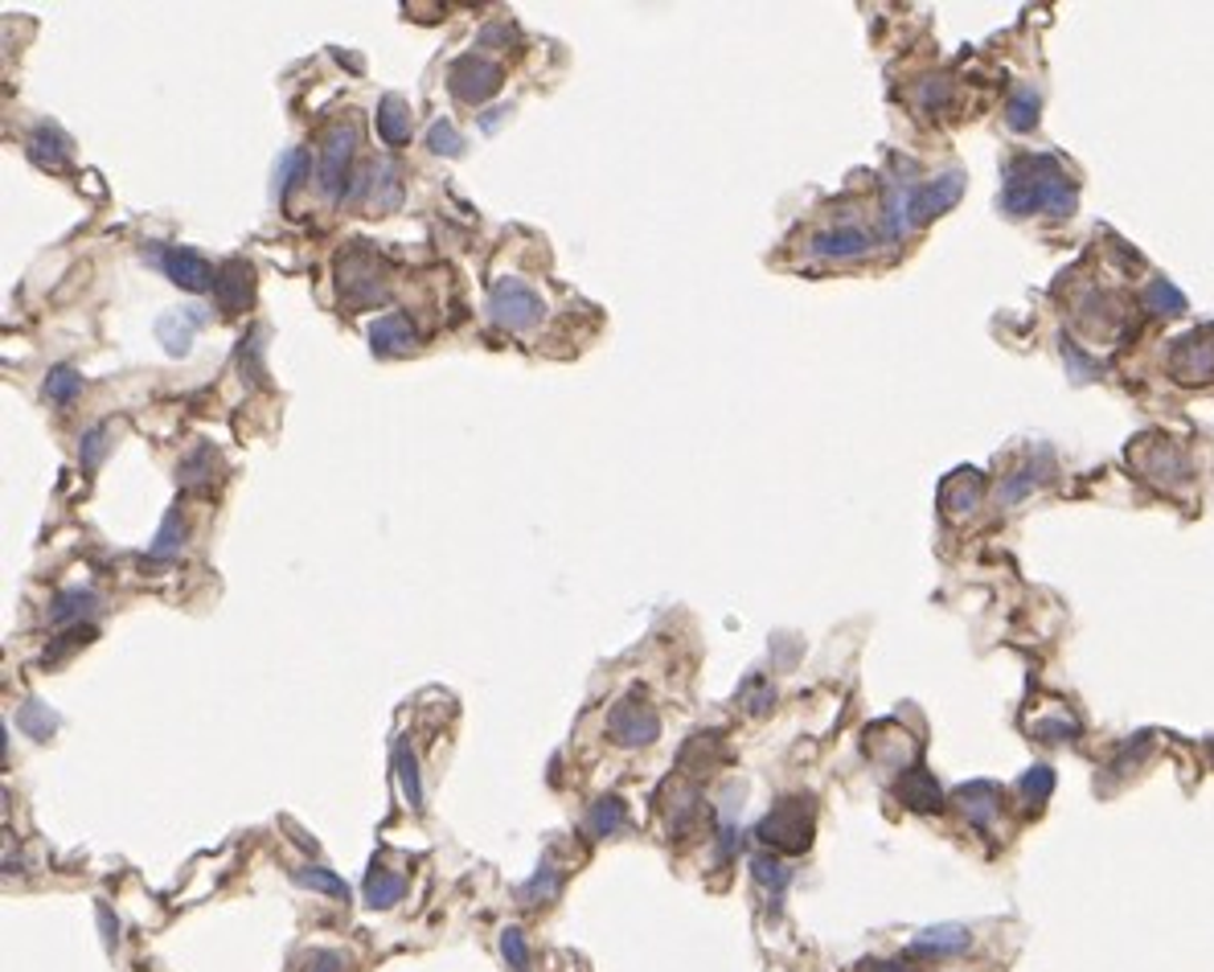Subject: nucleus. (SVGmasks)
Listing matches in <instances>:
<instances>
[{"mask_svg": "<svg viewBox=\"0 0 1214 972\" xmlns=\"http://www.w3.org/2000/svg\"><path fill=\"white\" fill-rule=\"evenodd\" d=\"M1075 202H1080L1075 176L1066 173L1054 156H1022V161L1010 164V181H1005V193H1001V210L1005 214L1066 217L1075 214Z\"/></svg>", "mask_w": 1214, "mask_h": 972, "instance_id": "obj_1", "label": "nucleus"}, {"mask_svg": "<svg viewBox=\"0 0 1214 972\" xmlns=\"http://www.w3.org/2000/svg\"><path fill=\"white\" fill-rule=\"evenodd\" d=\"M862 972H911L907 960H866Z\"/></svg>", "mask_w": 1214, "mask_h": 972, "instance_id": "obj_49", "label": "nucleus"}, {"mask_svg": "<svg viewBox=\"0 0 1214 972\" xmlns=\"http://www.w3.org/2000/svg\"><path fill=\"white\" fill-rule=\"evenodd\" d=\"M312 161H308V152L304 149H287L284 156H280V164H275V198L280 202H287V193L296 190L300 181L308 176Z\"/></svg>", "mask_w": 1214, "mask_h": 972, "instance_id": "obj_31", "label": "nucleus"}, {"mask_svg": "<svg viewBox=\"0 0 1214 972\" xmlns=\"http://www.w3.org/2000/svg\"><path fill=\"white\" fill-rule=\"evenodd\" d=\"M739 702L747 706V715H768L771 702H776V689H771V681L763 674H751L747 681H742Z\"/></svg>", "mask_w": 1214, "mask_h": 972, "instance_id": "obj_39", "label": "nucleus"}, {"mask_svg": "<svg viewBox=\"0 0 1214 972\" xmlns=\"http://www.w3.org/2000/svg\"><path fill=\"white\" fill-rule=\"evenodd\" d=\"M99 608V595L87 591V587H70V591H58L54 604H50V624L58 628H79L87 616H95Z\"/></svg>", "mask_w": 1214, "mask_h": 972, "instance_id": "obj_20", "label": "nucleus"}, {"mask_svg": "<svg viewBox=\"0 0 1214 972\" xmlns=\"http://www.w3.org/2000/svg\"><path fill=\"white\" fill-rule=\"evenodd\" d=\"M1075 735H1080V727H1075L1071 718H1046L1039 727L1042 743H1066V739H1075Z\"/></svg>", "mask_w": 1214, "mask_h": 972, "instance_id": "obj_44", "label": "nucleus"}, {"mask_svg": "<svg viewBox=\"0 0 1214 972\" xmlns=\"http://www.w3.org/2000/svg\"><path fill=\"white\" fill-rule=\"evenodd\" d=\"M698 812H702V792H698L694 783H674V800L665 804V824H669V833H674V838L689 833V829L698 824Z\"/></svg>", "mask_w": 1214, "mask_h": 972, "instance_id": "obj_21", "label": "nucleus"}, {"mask_svg": "<svg viewBox=\"0 0 1214 972\" xmlns=\"http://www.w3.org/2000/svg\"><path fill=\"white\" fill-rule=\"evenodd\" d=\"M198 324H205V312L202 308L164 312L161 321H156V337L164 341V350L173 353V357H185V353H190V341H193V328H198Z\"/></svg>", "mask_w": 1214, "mask_h": 972, "instance_id": "obj_18", "label": "nucleus"}, {"mask_svg": "<svg viewBox=\"0 0 1214 972\" xmlns=\"http://www.w3.org/2000/svg\"><path fill=\"white\" fill-rule=\"evenodd\" d=\"M415 345H418V337L403 312H386L382 321L370 324V350L378 353V357H403V353H411Z\"/></svg>", "mask_w": 1214, "mask_h": 972, "instance_id": "obj_15", "label": "nucleus"}, {"mask_svg": "<svg viewBox=\"0 0 1214 972\" xmlns=\"http://www.w3.org/2000/svg\"><path fill=\"white\" fill-rule=\"evenodd\" d=\"M353 149H357V123L353 120H337L324 135V152H321V193L328 202H337L341 185L350 181V164H353Z\"/></svg>", "mask_w": 1214, "mask_h": 972, "instance_id": "obj_7", "label": "nucleus"}, {"mask_svg": "<svg viewBox=\"0 0 1214 972\" xmlns=\"http://www.w3.org/2000/svg\"><path fill=\"white\" fill-rule=\"evenodd\" d=\"M542 312H546V304H542V296L526 284V280L505 275V280H497L493 292H488V316H493L500 328H509V333H526V328H534V324L542 321Z\"/></svg>", "mask_w": 1214, "mask_h": 972, "instance_id": "obj_5", "label": "nucleus"}, {"mask_svg": "<svg viewBox=\"0 0 1214 972\" xmlns=\"http://www.w3.org/2000/svg\"><path fill=\"white\" fill-rule=\"evenodd\" d=\"M1046 468H1051V459L1039 456L1034 464H1030V468L1005 476V480H1001V488H998V500H1001V505H1013V500H1022L1025 493H1030V488H1039L1042 480H1046V476H1042Z\"/></svg>", "mask_w": 1214, "mask_h": 972, "instance_id": "obj_32", "label": "nucleus"}, {"mask_svg": "<svg viewBox=\"0 0 1214 972\" xmlns=\"http://www.w3.org/2000/svg\"><path fill=\"white\" fill-rule=\"evenodd\" d=\"M239 369H243L251 382L263 378V333L243 337V345H239Z\"/></svg>", "mask_w": 1214, "mask_h": 972, "instance_id": "obj_43", "label": "nucleus"}, {"mask_svg": "<svg viewBox=\"0 0 1214 972\" xmlns=\"http://www.w3.org/2000/svg\"><path fill=\"white\" fill-rule=\"evenodd\" d=\"M940 500H944V509L952 517H969L977 505H981V480L972 473H960L952 476L944 485V493H940Z\"/></svg>", "mask_w": 1214, "mask_h": 972, "instance_id": "obj_24", "label": "nucleus"}, {"mask_svg": "<svg viewBox=\"0 0 1214 972\" xmlns=\"http://www.w3.org/2000/svg\"><path fill=\"white\" fill-rule=\"evenodd\" d=\"M558 891H563V874H558V865L546 858V862L534 870V878L522 887V899H526V903H554Z\"/></svg>", "mask_w": 1214, "mask_h": 972, "instance_id": "obj_33", "label": "nucleus"}, {"mask_svg": "<svg viewBox=\"0 0 1214 972\" xmlns=\"http://www.w3.org/2000/svg\"><path fill=\"white\" fill-rule=\"evenodd\" d=\"M365 202H370V210H378V214H394V210L403 205V176H398V169H394L391 161H378L370 169V193H365Z\"/></svg>", "mask_w": 1214, "mask_h": 972, "instance_id": "obj_19", "label": "nucleus"}, {"mask_svg": "<svg viewBox=\"0 0 1214 972\" xmlns=\"http://www.w3.org/2000/svg\"><path fill=\"white\" fill-rule=\"evenodd\" d=\"M969 948H972L969 928H960V923H935V928H923V932L911 940L907 952L919 960H948V956L969 952Z\"/></svg>", "mask_w": 1214, "mask_h": 972, "instance_id": "obj_12", "label": "nucleus"}, {"mask_svg": "<svg viewBox=\"0 0 1214 972\" xmlns=\"http://www.w3.org/2000/svg\"><path fill=\"white\" fill-rule=\"evenodd\" d=\"M1145 308L1157 312V316H1177V312H1186V296L1170 280H1153L1145 292Z\"/></svg>", "mask_w": 1214, "mask_h": 972, "instance_id": "obj_36", "label": "nucleus"}, {"mask_svg": "<svg viewBox=\"0 0 1214 972\" xmlns=\"http://www.w3.org/2000/svg\"><path fill=\"white\" fill-rule=\"evenodd\" d=\"M17 727L26 730L29 739L45 743V739L58 730V715L45 702H38V698H26V702L17 706Z\"/></svg>", "mask_w": 1214, "mask_h": 972, "instance_id": "obj_27", "label": "nucleus"}, {"mask_svg": "<svg viewBox=\"0 0 1214 972\" xmlns=\"http://www.w3.org/2000/svg\"><path fill=\"white\" fill-rule=\"evenodd\" d=\"M95 915H99V928H103V944L115 948V944H120V923L111 919V907H108V903H99V907H95Z\"/></svg>", "mask_w": 1214, "mask_h": 972, "instance_id": "obj_48", "label": "nucleus"}, {"mask_svg": "<svg viewBox=\"0 0 1214 972\" xmlns=\"http://www.w3.org/2000/svg\"><path fill=\"white\" fill-rule=\"evenodd\" d=\"M500 956L509 960V969H513V972H529V948H526V935L517 932V928H505V932H500Z\"/></svg>", "mask_w": 1214, "mask_h": 972, "instance_id": "obj_42", "label": "nucleus"}, {"mask_svg": "<svg viewBox=\"0 0 1214 972\" xmlns=\"http://www.w3.org/2000/svg\"><path fill=\"white\" fill-rule=\"evenodd\" d=\"M29 161L38 164V169H50V173H62L70 164V140L62 132H58L54 123H41V128H33V135H29Z\"/></svg>", "mask_w": 1214, "mask_h": 972, "instance_id": "obj_17", "label": "nucleus"}, {"mask_svg": "<svg viewBox=\"0 0 1214 972\" xmlns=\"http://www.w3.org/2000/svg\"><path fill=\"white\" fill-rule=\"evenodd\" d=\"M751 878H756L771 899H780V894L788 891V882H792V870H788L776 853H756V858H751Z\"/></svg>", "mask_w": 1214, "mask_h": 972, "instance_id": "obj_30", "label": "nucleus"}, {"mask_svg": "<svg viewBox=\"0 0 1214 972\" xmlns=\"http://www.w3.org/2000/svg\"><path fill=\"white\" fill-rule=\"evenodd\" d=\"M181 546H185V522H181V509H169L161 529H156V541H152L149 558L152 563H169V558L181 554Z\"/></svg>", "mask_w": 1214, "mask_h": 972, "instance_id": "obj_29", "label": "nucleus"}, {"mask_svg": "<svg viewBox=\"0 0 1214 972\" xmlns=\"http://www.w3.org/2000/svg\"><path fill=\"white\" fill-rule=\"evenodd\" d=\"M1039 115H1042V95L1034 91V87H1022V91L1010 99V128L1030 132V128L1039 123Z\"/></svg>", "mask_w": 1214, "mask_h": 972, "instance_id": "obj_35", "label": "nucleus"}, {"mask_svg": "<svg viewBox=\"0 0 1214 972\" xmlns=\"http://www.w3.org/2000/svg\"><path fill=\"white\" fill-rule=\"evenodd\" d=\"M304 972H345V956L337 948H321V952H312L304 960Z\"/></svg>", "mask_w": 1214, "mask_h": 972, "instance_id": "obj_46", "label": "nucleus"}, {"mask_svg": "<svg viewBox=\"0 0 1214 972\" xmlns=\"http://www.w3.org/2000/svg\"><path fill=\"white\" fill-rule=\"evenodd\" d=\"M960 193H964V173L960 169L931 176L923 185L891 190V198H887V239H903L907 230H915L919 222L940 217L948 205L960 202Z\"/></svg>", "mask_w": 1214, "mask_h": 972, "instance_id": "obj_2", "label": "nucleus"}, {"mask_svg": "<svg viewBox=\"0 0 1214 972\" xmlns=\"http://www.w3.org/2000/svg\"><path fill=\"white\" fill-rule=\"evenodd\" d=\"M628 824V804L620 797H599L587 812V833L591 838H616Z\"/></svg>", "mask_w": 1214, "mask_h": 972, "instance_id": "obj_23", "label": "nucleus"}, {"mask_svg": "<svg viewBox=\"0 0 1214 972\" xmlns=\"http://www.w3.org/2000/svg\"><path fill=\"white\" fill-rule=\"evenodd\" d=\"M214 464H217L214 444H198L190 456L181 459L176 476H181V485H205V480H214Z\"/></svg>", "mask_w": 1214, "mask_h": 972, "instance_id": "obj_34", "label": "nucleus"}, {"mask_svg": "<svg viewBox=\"0 0 1214 972\" xmlns=\"http://www.w3.org/2000/svg\"><path fill=\"white\" fill-rule=\"evenodd\" d=\"M156 263H161L164 275H169L176 287H185V292H205V287H214V280H217V271L210 267V259L198 255L193 246H164V251H156Z\"/></svg>", "mask_w": 1214, "mask_h": 972, "instance_id": "obj_10", "label": "nucleus"}, {"mask_svg": "<svg viewBox=\"0 0 1214 972\" xmlns=\"http://www.w3.org/2000/svg\"><path fill=\"white\" fill-rule=\"evenodd\" d=\"M292 882H300V887H308V891H316V894H328V899H345V903H350V882L341 874H333V870H324V865H296V870H292Z\"/></svg>", "mask_w": 1214, "mask_h": 972, "instance_id": "obj_26", "label": "nucleus"}, {"mask_svg": "<svg viewBox=\"0 0 1214 972\" xmlns=\"http://www.w3.org/2000/svg\"><path fill=\"white\" fill-rule=\"evenodd\" d=\"M870 246H874V239H870L862 226H833V230H821V234L812 239L809 251L817 259H862V255H870Z\"/></svg>", "mask_w": 1214, "mask_h": 972, "instance_id": "obj_16", "label": "nucleus"}, {"mask_svg": "<svg viewBox=\"0 0 1214 972\" xmlns=\"http://www.w3.org/2000/svg\"><path fill=\"white\" fill-rule=\"evenodd\" d=\"M427 149H432L435 156H459V152H464V135L456 132V123L435 120L432 128H427Z\"/></svg>", "mask_w": 1214, "mask_h": 972, "instance_id": "obj_40", "label": "nucleus"}, {"mask_svg": "<svg viewBox=\"0 0 1214 972\" xmlns=\"http://www.w3.org/2000/svg\"><path fill=\"white\" fill-rule=\"evenodd\" d=\"M607 735L616 739L620 747H648L657 735H661V718L657 710L645 702V698H624V702L611 706L607 715Z\"/></svg>", "mask_w": 1214, "mask_h": 972, "instance_id": "obj_9", "label": "nucleus"}, {"mask_svg": "<svg viewBox=\"0 0 1214 972\" xmlns=\"http://www.w3.org/2000/svg\"><path fill=\"white\" fill-rule=\"evenodd\" d=\"M386 275H391L386 263H382L365 243H353L350 251H341L337 287H341V300H345L350 308H370V304L386 300V292H391Z\"/></svg>", "mask_w": 1214, "mask_h": 972, "instance_id": "obj_3", "label": "nucleus"}, {"mask_svg": "<svg viewBox=\"0 0 1214 972\" xmlns=\"http://www.w3.org/2000/svg\"><path fill=\"white\" fill-rule=\"evenodd\" d=\"M1018 788H1022L1025 800H1034V804H1039V800H1046L1054 792V768H1046V763H1034V768H1030L1022 776V783H1018Z\"/></svg>", "mask_w": 1214, "mask_h": 972, "instance_id": "obj_41", "label": "nucleus"}, {"mask_svg": "<svg viewBox=\"0 0 1214 972\" xmlns=\"http://www.w3.org/2000/svg\"><path fill=\"white\" fill-rule=\"evenodd\" d=\"M378 135L386 144H406L411 140V103L403 95H386L378 103Z\"/></svg>", "mask_w": 1214, "mask_h": 972, "instance_id": "obj_22", "label": "nucleus"}, {"mask_svg": "<svg viewBox=\"0 0 1214 972\" xmlns=\"http://www.w3.org/2000/svg\"><path fill=\"white\" fill-rule=\"evenodd\" d=\"M1170 369H1174V378L1186 382V386H1198V382L1214 378V324L1194 328V333L1174 341V350H1170Z\"/></svg>", "mask_w": 1214, "mask_h": 972, "instance_id": "obj_8", "label": "nucleus"}, {"mask_svg": "<svg viewBox=\"0 0 1214 972\" xmlns=\"http://www.w3.org/2000/svg\"><path fill=\"white\" fill-rule=\"evenodd\" d=\"M394 771H398V788H403V797L411 809H423V780H418V759L415 751H411V743L406 739H398L394 743Z\"/></svg>", "mask_w": 1214, "mask_h": 972, "instance_id": "obj_25", "label": "nucleus"}, {"mask_svg": "<svg viewBox=\"0 0 1214 972\" xmlns=\"http://www.w3.org/2000/svg\"><path fill=\"white\" fill-rule=\"evenodd\" d=\"M214 300H217V308L230 312V316L251 308V300H255V267H251L246 259H226V263L217 267Z\"/></svg>", "mask_w": 1214, "mask_h": 972, "instance_id": "obj_11", "label": "nucleus"}, {"mask_svg": "<svg viewBox=\"0 0 1214 972\" xmlns=\"http://www.w3.org/2000/svg\"><path fill=\"white\" fill-rule=\"evenodd\" d=\"M362 891H365V903L370 907H394L406 894V878H398V874H391V870H378V865H374V870L365 874Z\"/></svg>", "mask_w": 1214, "mask_h": 972, "instance_id": "obj_28", "label": "nucleus"}, {"mask_svg": "<svg viewBox=\"0 0 1214 972\" xmlns=\"http://www.w3.org/2000/svg\"><path fill=\"white\" fill-rule=\"evenodd\" d=\"M500 82H505V70H500L497 62L480 58V54L456 58L452 70H447V87H452V95H456L459 103H468V108L488 103V99L500 91Z\"/></svg>", "mask_w": 1214, "mask_h": 972, "instance_id": "obj_6", "label": "nucleus"}, {"mask_svg": "<svg viewBox=\"0 0 1214 972\" xmlns=\"http://www.w3.org/2000/svg\"><path fill=\"white\" fill-rule=\"evenodd\" d=\"M79 391H82V374L74 365H54L50 369V378H45V398L50 403H70Z\"/></svg>", "mask_w": 1214, "mask_h": 972, "instance_id": "obj_38", "label": "nucleus"}, {"mask_svg": "<svg viewBox=\"0 0 1214 972\" xmlns=\"http://www.w3.org/2000/svg\"><path fill=\"white\" fill-rule=\"evenodd\" d=\"M108 439H111V427L108 423H99V427H91V432L79 439V464H82V473H95L99 464H103V456H108Z\"/></svg>", "mask_w": 1214, "mask_h": 972, "instance_id": "obj_37", "label": "nucleus"}, {"mask_svg": "<svg viewBox=\"0 0 1214 972\" xmlns=\"http://www.w3.org/2000/svg\"><path fill=\"white\" fill-rule=\"evenodd\" d=\"M957 809L964 812V817H969L972 829L989 833V829L998 824V817H1001V792H998V783L972 780V783H964V788H957Z\"/></svg>", "mask_w": 1214, "mask_h": 972, "instance_id": "obj_13", "label": "nucleus"}, {"mask_svg": "<svg viewBox=\"0 0 1214 972\" xmlns=\"http://www.w3.org/2000/svg\"><path fill=\"white\" fill-rule=\"evenodd\" d=\"M513 38H517V29H513L509 21H493V26L480 29V38L476 41H480V45H497V41H513Z\"/></svg>", "mask_w": 1214, "mask_h": 972, "instance_id": "obj_47", "label": "nucleus"}, {"mask_svg": "<svg viewBox=\"0 0 1214 972\" xmlns=\"http://www.w3.org/2000/svg\"><path fill=\"white\" fill-rule=\"evenodd\" d=\"M812 829H817V812L809 797H783L771 804V812L756 824V838L768 850L780 853H805L812 846Z\"/></svg>", "mask_w": 1214, "mask_h": 972, "instance_id": "obj_4", "label": "nucleus"}, {"mask_svg": "<svg viewBox=\"0 0 1214 972\" xmlns=\"http://www.w3.org/2000/svg\"><path fill=\"white\" fill-rule=\"evenodd\" d=\"M91 640H95V628H82V624H79V628H70V632L62 636V645H58V648H50V652H45V661H50V665H54V661H62V657H67L70 648H79V645H91Z\"/></svg>", "mask_w": 1214, "mask_h": 972, "instance_id": "obj_45", "label": "nucleus"}, {"mask_svg": "<svg viewBox=\"0 0 1214 972\" xmlns=\"http://www.w3.org/2000/svg\"><path fill=\"white\" fill-rule=\"evenodd\" d=\"M894 797L915 812L944 809V788H940V780H935L928 768H907L903 776H899V783H894Z\"/></svg>", "mask_w": 1214, "mask_h": 972, "instance_id": "obj_14", "label": "nucleus"}]
</instances>
